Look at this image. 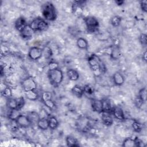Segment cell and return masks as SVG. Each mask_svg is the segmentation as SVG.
<instances>
[{"label": "cell", "instance_id": "obj_39", "mask_svg": "<svg viewBox=\"0 0 147 147\" xmlns=\"http://www.w3.org/2000/svg\"><path fill=\"white\" fill-rule=\"evenodd\" d=\"M48 67L49 69H53L59 68V65L58 63L55 61H51L48 64Z\"/></svg>", "mask_w": 147, "mask_h": 147}, {"label": "cell", "instance_id": "obj_36", "mask_svg": "<svg viewBox=\"0 0 147 147\" xmlns=\"http://www.w3.org/2000/svg\"><path fill=\"white\" fill-rule=\"evenodd\" d=\"M144 102L141 98H140L138 96H137V97L136 98L135 100H134L135 105H136V107H137V108H138V109H140V108L141 107V106H142Z\"/></svg>", "mask_w": 147, "mask_h": 147}, {"label": "cell", "instance_id": "obj_14", "mask_svg": "<svg viewBox=\"0 0 147 147\" xmlns=\"http://www.w3.org/2000/svg\"><path fill=\"white\" fill-rule=\"evenodd\" d=\"M34 31L30 28V27L29 26V25H28L21 32V37L24 38V39H26V40H29L30 39L33 34Z\"/></svg>", "mask_w": 147, "mask_h": 147}, {"label": "cell", "instance_id": "obj_11", "mask_svg": "<svg viewBox=\"0 0 147 147\" xmlns=\"http://www.w3.org/2000/svg\"><path fill=\"white\" fill-rule=\"evenodd\" d=\"M27 25L26 20L23 17H20L18 18L14 23L16 29L20 32H21Z\"/></svg>", "mask_w": 147, "mask_h": 147}, {"label": "cell", "instance_id": "obj_17", "mask_svg": "<svg viewBox=\"0 0 147 147\" xmlns=\"http://www.w3.org/2000/svg\"><path fill=\"white\" fill-rule=\"evenodd\" d=\"M67 75L68 78L73 81H76L78 80L79 78V74L78 72L74 69H69L67 71Z\"/></svg>", "mask_w": 147, "mask_h": 147}, {"label": "cell", "instance_id": "obj_24", "mask_svg": "<svg viewBox=\"0 0 147 147\" xmlns=\"http://www.w3.org/2000/svg\"><path fill=\"white\" fill-rule=\"evenodd\" d=\"M49 127L52 130L56 129L58 125H59V122L57 119V118L55 117H51L49 119Z\"/></svg>", "mask_w": 147, "mask_h": 147}, {"label": "cell", "instance_id": "obj_38", "mask_svg": "<svg viewBox=\"0 0 147 147\" xmlns=\"http://www.w3.org/2000/svg\"><path fill=\"white\" fill-rule=\"evenodd\" d=\"M140 6H141V10L143 11H144L145 13L147 11V1H141Z\"/></svg>", "mask_w": 147, "mask_h": 147}, {"label": "cell", "instance_id": "obj_12", "mask_svg": "<svg viewBox=\"0 0 147 147\" xmlns=\"http://www.w3.org/2000/svg\"><path fill=\"white\" fill-rule=\"evenodd\" d=\"M112 113L114 117L120 121L125 119V115L123 110L119 106H115L112 109Z\"/></svg>", "mask_w": 147, "mask_h": 147}, {"label": "cell", "instance_id": "obj_32", "mask_svg": "<svg viewBox=\"0 0 147 147\" xmlns=\"http://www.w3.org/2000/svg\"><path fill=\"white\" fill-rule=\"evenodd\" d=\"M132 127L134 131L137 133H140L142 129V125L141 123L137 121H134L132 123Z\"/></svg>", "mask_w": 147, "mask_h": 147}, {"label": "cell", "instance_id": "obj_29", "mask_svg": "<svg viewBox=\"0 0 147 147\" xmlns=\"http://www.w3.org/2000/svg\"><path fill=\"white\" fill-rule=\"evenodd\" d=\"M1 94L3 96L7 98V99L11 98L12 96L11 90L9 87L6 86H5L3 89L1 90Z\"/></svg>", "mask_w": 147, "mask_h": 147}, {"label": "cell", "instance_id": "obj_21", "mask_svg": "<svg viewBox=\"0 0 147 147\" xmlns=\"http://www.w3.org/2000/svg\"><path fill=\"white\" fill-rule=\"evenodd\" d=\"M121 55V53L119 48L117 46H115L111 51V53H110L111 58L114 60H117L120 57Z\"/></svg>", "mask_w": 147, "mask_h": 147}, {"label": "cell", "instance_id": "obj_35", "mask_svg": "<svg viewBox=\"0 0 147 147\" xmlns=\"http://www.w3.org/2000/svg\"><path fill=\"white\" fill-rule=\"evenodd\" d=\"M140 41L143 45H146L147 44V36L145 33H141L140 36Z\"/></svg>", "mask_w": 147, "mask_h": 147}, {"label": "cell", "instance_id": "obj_31", "mask_svg": "<svg viewBox=\"0 0 147 147\" xmlns=\"http://www.w3.org/2000/svg\"><path fill=\"white\" fill-rule=\"evenodd\" d=\"M83 88L84 90V92H85L88 95L93 94L95 91V88H94V86L91 84H86L83 87Z\"/></svg>", "mask_w": 147, "mask_h": 147}, {"label": "cell", "instance_id": "obj_27", "mask_svg": "<svg viewBox=\"0 0 147 147\" xmlns=\"http://www.w3.org/2000/svg\"><path fill=\"white\" fill-rule=\"evenodd\" d=\"M42 50V56L47 59H49L52 56V51L51 48L48 46H45L44 47Z\"/></svg>", "mask_w": 147, "mask_h": 147}, {"label": "cell", "instance_id": "obj_30", "mask_svg": "<svg viewBox=\"0 0 147 147\" xmlns=\"http://www.w3.org/2000/svg\"><path fill=\"white\" fill-rule=\"evenodd\" d=\"M121 17L118 16H115L114 17H113L111 19V21H110V22H111V24L114 26V27H117V26H118L121 22Z\"/></svg>", "mask_w": 147, "mask_h": 147}, {"label": "cell", "instance_id": "obj_5", "mask_svg": "<svg viewBox=\"0 0 147 147\" xmlns=\"http://www.w3.org/2000/svg\"><path fill=\"white\" fill-rule=\"evenodd\" d=\"M87 29L90 32H94L99 28V24L98 20L93 16H88L84 18Z\"/></svg>", "mask_w": 147, "mask_h": 147}, {"label": "cell", "instance_id": "obj_3", "mask_svg": "<svg viewBox=\"0 0 147 147\" xmlns=\"http://www.w3.org/2000/svg\"><path fill=\"white\" fill-rule=\"evenodd\" d=\"M48 77L50 83L54 87H57L63 80V73L59 68L49 69L48 71Z\"/></svg>", "mask_w": 147, "mask_h": 147}, {"label": "cell", "instance_id": "obj_9", "mask_svg": "<svg viewBox=\"0 0 147 147\" xmlns=\"http://www.w3.org/2000/svg\"><path fill=\"white\" fill-rule=\"evenodd\" d=\"M16 121L18 125L21 127H28L32 124L28 115L23 114H20Z\"/></svg>", "mask_w": 147, "mask_h": 147}, {"label": "cell", "instance_id": "obj_1", "mask_svg": "<svg viewBox=\"0 0 147 147\" xmlns=\"http://www.w3.org/2000/svg\"><path fill=\"white\" fill-rule=\"evenodd\" d=\"M88 63L94 75L96 76L100 75L104 71V65L99 57L96 55L92 54L88 58Z\"/></svg>", "mask_w": 147, "mask_h": 147}, {"label": "cell", "instance_id": "obj_8", "mask_svg": "<svg viewBox=\"0 0 147 147\" xmlns=\"http://www.w3.org/2000/svg\"><path fill=\"white\" fill-rule=\"evenodd\" d=\"M42 56V49L37 47H32L30 48L28 52V56L33 60H37Z\"/></svg>", "mask_w": 147, "mask_h": 147}, {"label": "cell", "instance_id": "obj_15", "mask_svg": "<svg viewBox=\"0 0 147 147\" xmlns=\"http://www.w3.org/2000/svg\"><path fill=\"white\" fill-rule=\"evenodd\" d=\"M113 82L116 86H121L125 82V78L119 72H115L113 75Z\"/></svg>", "mask_w": 147, "mask_h": 147}, {"label": "cell", "instance_id": "obj_22", "mask_svg": "<svg viewBox=\"0 0 147 147\" xmlns=\"http://www.w3.org/2000/svg\"><path fill=\"white\" fill-rule=\"evenodd\" d=\"M7 106L10 110L17 109V99L12 98L7 99Z\"/></svg>", "mask_w": 147, "mask_h": 147}, {"label": "cell", "instance_id": "obj_26", "mask_svg": "<svg viewBox=\"0 0 147 147\" xmlns=\"http://www.w3.org/2000/svg\"><path fill=\"white\" fill-rule=\"evenodd\" d=\"M31 123H37L38 121L39 120L40 116L38 113L36 112H31L29 113V114L28 115Z\"/></svg>", "mask_w": 147, "mask_h": 147}, {"label": "cell", "instance_id": "obj_16", "mask_svg": "<svg viewBox=\"0 0 147 147\" xmlns=\"http://www.w3.org/2000/svg\"><path fill=\"white\" fill-rule=\"evenodd\" d=\"M38 127L41 130H47L49 127V121L48 119L45 117L40 118L37 123Z\"/></svg>", "mask_w": 147, "mask_h": 147}, {"label": "cell", "instance_id": "obj_37", "mask_svg": "<svg viewBox=\"0 0 147 147\" xmlns=\"http://www.w3.org/2000/svg\"><path fill=\"white\" fill-rule=\"evenodd\" d=\"M135 142H136V146H140V147H143L145 145V144L144 143V142L140 139L138 137H136L134 138Z\"/></svg>", "mask_w": 147, "mask_h": 147}, {"label": "cell", "instance_id": "obj_20", "mask_svg": "<svg viewBox=\"0 0 147 147\" xmlns=\"http://www.w3.org/2000/svg\"><path fill=\"white\" fill-rule=\"evenodd\" d=\"M25 96L30 100H36L38 98V94L35 90H30L25 91Z\"/></svg>", "mask_w": 147, "mask_h": 147}, {"label": "cell", "instance_id": "obj_40", "mask_svg": "<svg viewBox=\"0 0 147 147\" xmlns=\"http://www.w3.org/2000/svg\"><path fill=\"white\" fill-rule=\"evenodd\" d=\"M115 2L117 3V5H118L119 6H121V5L123 4L124 1H122V0H117V1H115Z\"/></svg>", "mask_w": 147, "mask_h": 147}, {"label": "cell", "instance_id": "obj_41", "mask_svg": "<svg viewBox=\"0 0 147 147\" xmlns=\"http://www.w3.org/2000/svg\"><path fill=\"white\" fill-rule=\"evenodd\" d=\"M146 55H147V52L146 51H145L143 55H142V59L145 61H146Z\"/></svg>", "mask_w": 147, "mask_h": 147}, {"label": "cell", "instance_id": "obj_18", "mask_svg": "<svg viewBox=\"0 0 147 147\" xmlns=\"http://www.w3.org/2000/svg\"><path fill=\"white\" fill-rule=\"evenodd\" d=\"M71 92L77 98H81L84 94L83 88L78 85L74 86L71 89Z\"/></svg>", "mask_w": 147, "mask_h": 147}, {"label": "cell", "instance_id": "obj_34", "mask_svg": "<svg viewBox=\"0 0 147 147\" xmlns=\"http://www.w3.org/2000/svg\"><path fill=\"white\" fill-rule=\"evenodd\" d=\"M17 99V110H20L25 105V99L24 98V97L21 96Z\"/></svg>", "mask_w": 147, "mask_h": 147}, {"label": "cell", "instance_id": "obj_28", "mask_svg": "<svg viewBox=\"0 0 147 147\" xmlns=\"http://www.w3.org/2000/svg\"><path fill=\"white\" fill-rule=\"evenodd\" d=\"M20 110L17 109H13L10 110L9 114V118L10 120H16V119L19 117L20 115Z\"/></svg>", "mask_w": 147, "mask_h": 147}, {"label": "cell", "instance_id": "obj_25", "mask_svg": "<svg viewBox=\"0 0 147 147\" xmlns=\"http://www.w3.org/2000/svg\"><path fill=\"white\" fill-rule=\"evenodd\" d=\"M122 146L124 147H134V146H136V142H135V140L134 138H132L131 137H129V138H126L123 142Z\"/></svg>", "mask_w": 147, "mask_h": 147}, {"label": "cell", "instance_id": "obj_13", "mask_svg": "<svg viewBox=\"0 0 147 147\" xmlns=\"http://www.w3.org/2000/svg\"><path fill=\"white\" fill-rule=\"evenodd\" d=\"M102 114V121L103 123L107 126H111L113 123V118L110 115V113L103 111Z\"/></svg>", "mask_w": 147, "mask_h": 147}, {"label": "cell", "instance_id": "obj_10", "mask_svg": "<svg viewBox=\"0 0 147 147\" xmlns=\"http://www.w3.org/2000/svg\"><path fill=\"white\" fill-rule=\"evenodd\" d=\"M91 107L92 110L98 113H101L103 111V100L99 99H92L91 101Z\"/></svg>", "mask_w": 147, "mask_h": 147}, {"label": "cell", "instance_id": "obj_33", "mask_svg": "<svg viewBox=\"0 0 147 147\" xmlns=\"http://www.w3.org/2000/svg\"><path fill=\"white\" fill-rule=\"evenodd\" d=\"M138 96L141 98L144 102L146 100V87H144L141 88L138 92Z\"/></svg>", "mask_w": 147, "mask_h": 147}, {"label": "cell", "instance_id": "obj_19", "mask_svg": "<svg viewBox=\"0 0 147 147\" xmlns=\"http://www.w3.org/2000/svg\"><path fill=\"white\" fill-rule=\"evenodd\" d=\"M66 143L68 146L74 147V146H78L79 144L77 139L72 136H68L65 139Z\"/></svg>", "mask_w": 147, "mask_h": 147}, {"label": "cell", "instance_id": "obj_7", "mask_svg": "<svg viewBox=\"0 0 147 147\" xmlns=\"http://www.w3.org/2000/svg\"><path fill=\"white\" fill-rule=\"evenodd\" d=\"M41 100L44 105L50 110H52L55 107V104L52 100V95L49 91H44L41 95Z\"/></svg>", "mask_w": 147, "mask_h": 147}, {"label": "cell", "instance_id": "obj_4", "mask_svg": "<svg viewBox=\"0 0 147 147\" xmlns=\"http://www.w3.org/2000/svg\"><path fill=\"white\" fill-rule=\"evenodd\" d=\"M29 26L34 31H44L48 28V23L41 17H37L29 24Z\"/></svg>", "mask_w": 147, "mask_h": 147}, {"label": "cell", "instance_id": "obj_6", "mask_svg": "<svg viewBox=\"0 0 147 147\" xmlns=\"http://www.w3.org/2000/svg\"><path fill=\"white\" fill-rule=\"evenodd\" d=\"M21 84L25 92L30 90H35L37 86L35 80L31 76L24 79L22 80Z\"/></svg>", "mask_w": 147, "mask_h": 147}, {"label": "cell", "instance_id": "obj_23", "mask_svg": "<svg viewBox=\"0 0 147 147\" xmlns=\"http://www.w3.org/2000/svg\"><path fill=\"white\" fill-rule=\"evenodd\" d=\"M76 44L77 46L82 49H86L88 47V42L87 40L82 37H80L77 40Z\"/></svg>", "mask_w": 147, "mask_h": 147}, {"label": "cell", "instance_id": "obj_2", "mask_svg": "<svg viewBox=\"0 0 147 147\" xmlns=\"http://www.w3.org/2000/svg\"><path fill=\"white\" fill-rule=\"evenodd\" d=\"M41 12L43 17L47 21H53L56 19L57 13L55 6L50 2L43 4L41 7Z\"/></svg>", "mask_w": 147, "mask_h": 147}]
</instances>
